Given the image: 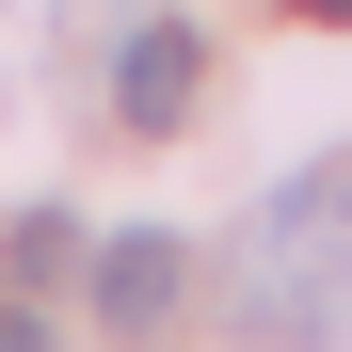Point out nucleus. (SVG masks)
Instances as JSON below:
<instances>
[{"label": "nucleus", "mask_w": 352, "mask_h": 352, "mask_svg": "<svg viewBox=\"0 0 352 352\" xmlns=\"http://www.w3.org/2000/svg\"><path fill=\"white\" fill-rule=\"evenodd\" d=\"M336 305H352V144L272 192V288L241 305V336H320Z\"/></svg>", "instance_id": "f257e3e1"}, {"label": "nucleus", "mask_w": 352, "mask_h": 352, "mask_svg": "<svg viewBox=\"0 0 352 352\" xmlns=\"http://www.w3.org/2000/svg\"><path fill=\"white\" fill-rule=\"evenodd\" d=\"M192 80H208V48H192V16H144L129 48H112V112H129L144 144L176 129V112H192Z\"/></svg>", "instance_id": "f03ea898"}, {"label": "nucleus", "mask_w": 352, "mask_h": 352, "mask_svg": "<svg viewBox=\"0 0 352 352\" xmlns=\"http://www.w3.org/2000/svg\"><path fill=\"white\" fill-rule=\"evenodd\" d=\"M176 272H192V256H176L160 224H144V241H96V272H80V305H96L112 336H144V320H176Z\"/></svg>", "instance_id": "7ed1b4c3"}, {"label": "nucleus", "mask_w": 352, "mask_h": 352, "mask_svg": "<svg viewBox=\"0 0 352 352\" xmlns=\"http://www.w3.org/2000/svg\"><path fill=\"white\" fill-rule=\"evenodd\" d=\"M288 16H320V32H352V0H288Z\"/></svg>", "instance_id": "20e7f679"}]
</instances>
